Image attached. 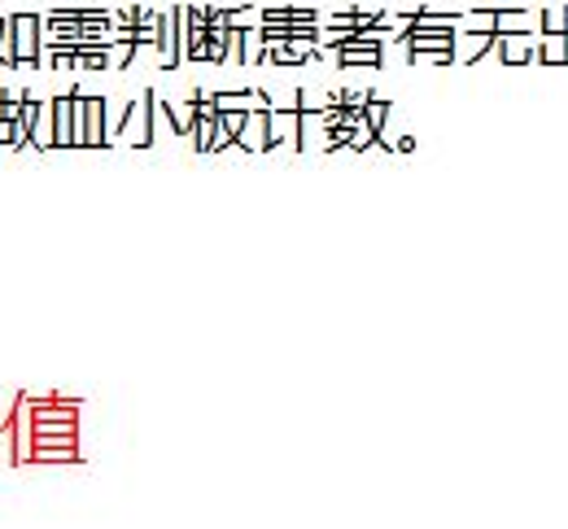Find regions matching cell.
Masks as SVG:
<instances>
[{
    "label": "cell",
    "mask_w": 568,
    "mask_h": 529,
    "mask_svg": "<svg viewBox=\"0 0 568 529\" xmlns=\"http://www.w3.org/2000/svg\"><path fill=\"white\" fill-rule=\"evenodd\" d=\"M53 123H58V150L74 145V92H58L53 96Z\"/></svg>",
    "instance_id": "cell-7"
},
{
    "label": "cell",
    "mask_w": 568,
    "mask_h": 529,
    "mask_svg": "<svg viewBox=\"0 0 568 529\" xmlns=\"http://www.w3.org/2000/svg\"><path fill=\"white\" fill-rule=\"evenodd\" d=\"M105 110H110L105 96H83V92H74V145H83V150L110 145Z\"/></svg>",
    "instance_id": "cell-1"
},
{
    "label": "cell",
    "mask_w": 568,
    "mask_h": 529,
    "mask_svg": "<svg viewBox=\"0 0 568 529\" xmlns=\"http://www.w3.org/2000/svg\"><path fill=\"white\" fill-rule=\"evenodd\" d=\"M79 459V447H36L31 451V464H74Z\"/></svg>",
    "instance_id": "cell-8"
},
{
    "label": "cell",
    "mask_w": 568,
    "mask_h": 529,
    "mask_svg": "<svg viewBox=\"0 0 568 529\" xmlns=\"http://www.w3.org/2000/svg\"><path fill=\"white\" fill-rule=\"evenodd\" d=\"M4 27H9V18H0V40H4Z\"/></svg>",
    "instance_id": "cell-10"
},
{
    "label": "cell",
    "mask_w": 568,
    "mask_h": 529,
    "mask_svg": "<svg viewBox=\"0 0 568 529\" xmlns=\"http://www.w3.org/2000/svg\"><path fill=\"white\" fill-rule=\"evenodd\" d=\"M13 40H18V67H40L44 22L36 13H13Z\"/></svg>",
    "instance_id": "cell-2"
},
{
    "label": "cell",
    "mask_w": 568,
    "mask_h": 529,
    "mask_svg": "<svg viewBox=\"0 0 568 529\" xmlns=\"http://www.w3.org/2000/svg\"><path fill=\"white\" fill-rule=\"evenodd\" d=\"M0 67H18V40H13V18H9V27H4V40H0Z\"/></svg>",
    "instance_id": "cell-9"
},
{
    "label": "cell",
    "mask_w": 568,
    "mask_h": 529,
    "mask_svg": "<svg viewBox=\"0 0 568 529\" xmlns=\"http://www.w3.org/2000/svg\"><path fill=\"white\" fill-rule=\"evenodd\" d=\"M158 62L166 67V71H175L184 58H180V9H171V13H162L158 18Z\"/></svg>",
    "instance_id": "cell-4"
},
{
    "label": "cell",
    "mask_w": 568,
    "mask_h": 529,
    "mask_svg": "<svg viewBox=\"0 0 568 529\" xmlns=\"http://www.w3.org/2000/svg\"><path fill=\"white\" fill-rule=\"evenodd\" d=\"M153 101H158L153 92H141V96L132 101L119 141H128V145H136V150H149V145H153Z\"/></svg>",
    "instance_id": "cell-3"
},
{
    "label": "cell",
    "mask_w": 568,
    "mask_h": 529,
    "mask_svg": "<svg viewBox=\"0 0 568 529\" xmlns=\"http://www.w3.org/2000/svg\"><path fill=\"white\" fill-rule=\"evenodd\" d=\"M236 145H241L245 153L272 150V110H254V114H245V128H241Z\"/></svg>",
    "instance_id": "cell-5"
},
{
    "label": "cell",
    "mask_w": 568,
    "mask_h": 529,
    "mask_svg": "<svg viewBox=\"0 0 568 529\" xmlns=\"http://www.w3.org/2000/svg\"><path fill=\"white\" fill-rule=\"evenodd\" d=\"M276 145L302 150V114L297 110H272V150Z\"/></svg>",
    "instance_id": "cell-6"
}]
</instances>
